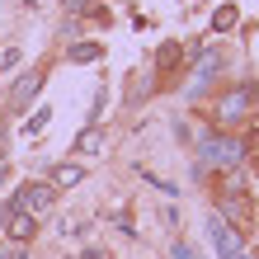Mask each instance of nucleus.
Listing matches in <instances>:
<instances>
[{"label": "nucleus", "mask_w": 259, "mask_h": 259, "mask_svg": "<svg viewBox=\"0 0 259 259\" xmlns=\"http://www.w3.org/2000/svg\"><path fill=\"white\" fill-rule=\"evenodd\" d=\"M198 165H222V170H231V165H240V142H231V137H207L203 151H198Z\"/></svg>", "instance_id": "f257e3e1"}, {"label": "nucleus", "mask_w": 259, "mask_h": 259, "mask_svg": "<svg viewBox=\"0 0 259 259\" xmlns=\"http://www.w3.org/2000/svg\"><path fill=\"white\" fill-rule=\"evenodd\" d=\"M52 198H57L52 184H24L19 198H14L10 207H19V212H48V207H52Z\"/></svg>", "instance_id": "f03ea898"}, {"label": "nucleus", "mask_w": 259, "mask_h": 259, "mask_svg": "<svg viewBox=\"0 0 259 259\" xmlns=\"http://www.w3.org/2000/svg\"><path fill=\"white\" fill-rule=\"evenodd\" d=\"M207 236H212V245H217L222 259H240V236H236L222 217H212V222H207Z\"/></svg>", "instance_id": "7ed1b4c3"}, {"label": "nucleus", "mask_w": 259, "mask_h": 259, "mask_svg": "<svg viewBox=\"0 0 259 259\" xmlns=\"http://www.w3.org/2000/svg\"><path fill=\"white\" fill-rule=\"evenodd\" d=\"M33 231H38L33 212H19V207H10V236H14V240H28Z\"/></svg>", "instance_id": "20e7f679"}, {"label": "nucleus", "mask_w": 259, "mask_h": 259, "mask_svg": "<svg viewBox=\"0 0 259 259\" xmlns=\"http://www.w3.org/2000/svg\"><path fill=\"white\" fill-rule=\"evenodd\" d=\"M38 85H42V71H28V75H24V80H19V85H14V104H28V99H33V95H38Z\"/></svg>", "instance_id": "39448f33"}, {"label": "nucleus", "mask_w": 259, "mask_h": 259, "mask_svg": "<svg viewBox=\"0 0 259 259\" xmlns=\"http://www.w3.org/2000/svg\"><path fill=\"white\" fill-rule=\"evenodd\" d=\"M52 184H80V165H57V170H52Z\"/></svg>", "instance_id": "423d86ee"}, {"label": "nucleus", "mask_w": 259, "mask_h": 259, "mask_svg": "<svg viewBox=\"0 0 259 259\" xmlns=\"http://www.w3.org/2000/svg\"><path fill=\"white\" fill-rule=\"evenodd\" d=\"M104 142H109V137H104L99 127H90V132H85V137H80V142H75V146H80V151H90V156H95V151H99Z\"/></svg>", "instance_id": "0eeeda50"}, {"label": "nucleus", "mask_w": 259, "mask_h": 259, "mask_svg": "<svg viewBox=\"0 0 259 259\" xmlns=\"http://www.w3.org/2000/svg\"><path fill=\"white\" fill-rule=\"evenodd\" d=\"M71 57H75V62H95L99 48H95V42H85V48H71Z\"/></svg>", "instance_id": "6e6552de"}, {"label": "nucleus", "mask_w": 259, "mask_h": 259, "mask_svg": "<svg viewBox=\"0 0 259 259\" xmlns=\"http://www.w3.org/2000/svg\"><path fill=\"white\" fill-rule=\"evenodd\" d=\"M0 259H24V250H0Z\"/></svg>", "instance_id": "1a4fd4ad"}]
</instances>
